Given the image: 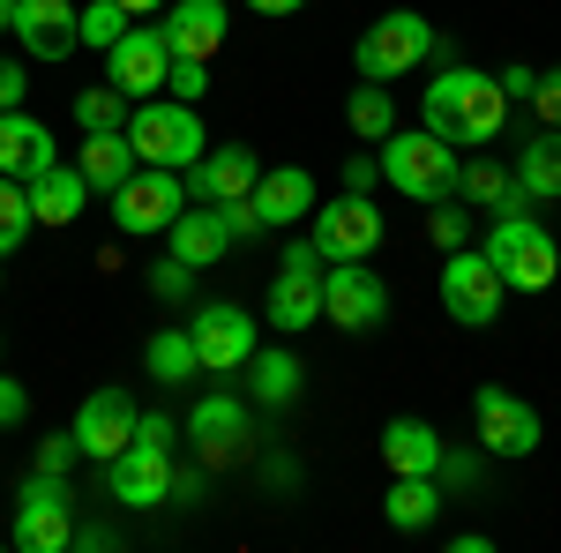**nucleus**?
Listing matches in <instances>:
<instances>
[{"instance_id":"412c9836","label":"nucleus","mask_w":561,"mask_h":553,"mask_svg":"<svg viewBox=\"0 0 561 553\" xmlns=\"http://www.w3.org/2000/svg\"><path fill=\"white\" fill-rule=\"evenodd\" d=\"M165 45L173 53H187V60H210L217 45H225V31H232V15H225V0H180V8H165Z\"/></svg>"},{"instance_id":"a18cd8bd","label":"nucleus","mask_w":561,"mask_h":553,"mask_svg":"<svg viewBox=\"0 0 561 553\" xmlns=\"http://www.w3.org/2000/svg\"><path fill=\"white\" fill-rule=\"evenodd\" d=\"M494 83H502V97H531V83H539V76H531V68H502Z\"/></svg>"},{"instance_id":"ddd939ff","label":"nucleus","mask_w":561,"mask_h":553,"mask_svg":"<svg viewBox=\"0 0 561 553\" xmlns=\"http://www.w3.org/2000/svg\"><path fill=\"white\" fill-rule=\"evenodd\" d=\"M472 426H479V449L486 457H531L539 449V412L524 404L517 389H479Z\"/></svg>"},{"instance_id":"b1692460","label":"nucleus","mask_w":561,"mask_h":553,"mask_svg":"<svg viewBox=\"0 0 561 553\" xmlns=\"http://www.w3.org/2000/svg\"><path fill=\"white\" fill-rule=\"evenodd\" d=\"M173 255L187 262V269H210V262L232 255V232H225V217H217L210 203H195V210L173 217Z\"/></svg>"},{"instance_id":"9b49d317","label":"nucleus","mask_w":561,"mask_h":553,"mask_svg":"<svg viewBox=\"0 0 561 553\" xmlns=\"http://www.w3.org/2000/svg\"><path fill=\"white\" fill-rule=\"evenodd\" d=\"M502 277H494V262L479 255V247H449L442 262V307H449V322H465V330H486L494 314H502Z\"/></svg>"},{"instance_id":"bb28decb","label":"nucleus","mask_w":561,"mask_h":553,"mask_svg":"<svg viewBox=\"0 0 561 553\" xmlns=\"http://www.w3.org/2000/svg\"><path fill=\"white\" fill-rule=\"evenodd\" d=\"M382 516L397 523V531H427L434 516H442V479H434V471H397Z\"/></svg>"},{"instance_id":"2f4dec72","label":"nucleus","mask_w":561,"mask_h":553,"mask_svg":"<svg viewBox=\"0 0 561 553\" xmlns=\"http://www.w3.org/2000/svg\"><path fill=\"white\" fill-rule=\"evenodd\" d=\"M345 120H352L359 142H382V135L397 128V97H389V83H359L345 97Z\"/></svg>"},{"instance_id":"393cba45","label":"nucleus","mask_w":561,"mask_h":553,"mask_svg":"<svg viewBox=\"0 0 561 553\" xmlns=\"http://www.w3.org/2000/svg\"><path fill=\"white\" fill-rule=\"evenodd\" d=\"M255 210L262 224H300V217H314V180H307L300 165H277L255 180Z\"/></svg>"},{"instance_id":"f03ea898","label":"nucleus","mask_w":561,"mask_h":553,"mask_svg":"<svg viewBox=\"0 0 561 553\" xmlns=\"http://www.w3.org/2000/svg\"><path fill=\"white\" fill-rule=\"evenodd\" d=\"M382 180L397 195H412V203H442V195H457V142H442L434 128H412V135H382Z\"/></svg>"},{"instance_id":"1a4fd4ad","label":"nucleus","mask_w":561,"mask_h":553,"mask_svg":"<svg viewBox=\"0 0 561 553\" xmlns=\"http://www.w3.org/2000/svg\"><path fill=\"white\" fill-rule=\"evenodd\" d=\"M322 322H337L352 337L382 330L389 322V285L367 262H330V269H322Z\"/></svg>"},{"instance_id":"0eeeda50","label":"nucleus","mask_w":561,"mask_h":553,"mask_svg":"<svg viewBox=\"0 0 561 553\" xmlns=\"http://www.w3.org/2000/svg\"><path fill=\"white\" fill-rule=\"evenodd\" d=\"M23 553H60L76 546V516H68V479L53 471H31L15 486V531H8Z\"/></svg>"},{"instance_id":"f8f14e48","label":"nucleus","mask_w":561,"mask_h":553,"mask_svg":"<svg viewBox=\"0 0 561 553\" xmlns=\"http://www.w3.org/2000/svg\"><path fill=\"white\" fill-rule=\"evenodd\" d=\"M322 262H367L382 247V210L367 195H337V203H314V232H307Z\"/></svg>"},{"instance_id":"09e8293b","label":"nucleus","mask_w":561,"mask_h":553,"mask_svg":"<svg viewBox=\"0 0 561 553\" xmlns=\"http://www.w3.org/2000/svg\"><path fill=\"white\" fill-rule=\"evenodd\" d=\"M121 8H128V15H150V8H165V0H121Z\"/></svg>"},{"instance_id":"79ce46f5","label":"nucleus","mask_w":561,"mask_h":553,"mask_svg":"<svg viewBox=\"0 0 561 553\" xmlns=\"http://www.w3.org/2000/svg\"><path fill=\"white\" fill-rule=\"evenodd\" d=\"M23 412H31L23 382H8V375H0V426H23Z\"/></svg>"},{"instance_id":"6ab92c4d","label":"nucleus","mask_w":561,"mask_h":553,"mask_svg":"<svg viewBox=\"0 0 561 553\" xmlns=\"http://www.w3.org/2000/svg\"><path fill=\"white\" fill-rule=\"evenodd\" d=\"M76 15H83L76 0H15V38H23L31 60H68L83 45Z\"/></svg>"},{"instance_id":"f704fd0d","label":"nucleus","mask_w":561,"mask_h":553,"mask_svg":"<svg viewBox=\"0 0 561 553\" xmlns=\"http://www.w3.org/2000/svg\"><path fill=\"white\" fill-rule=\"evenodd\" d=\"M427 232H434V247L449 255V247H472V203H434V217H427Z\"/></svg>"},{"instance_id":"4c0bfd02","label":"nucleus","mask_w":561,"mask_h":553,"mask_svg":"<svg viewBox=\"0 0 561 553\" xmlns=\"http://www.w3.org/2000/svg\"><path fill=\"white\" fill-rule=\"evenodd\" d=\"M76 464H83V441H76V426H68V434H53V441H38V471L68 479Z\"/></svg>"},{"instance_id":"c03bdc74","label":"nucleus","mask_w":561,"mask_h":553,"mask_svg":"<svg viewBox=\"0 0 561 553\" xmlns=\"http://www.w3.org/2000/svg\"><path fill=\"white\" fill-rule=\"evenodd\" d=\"M23 90H31V76H23L15 60H0V113H8V105H23Z\"/></svg>"},{"instance_id":"8fccbe9b","label":"nucleus","mask_w":561,"mask_h":553,"mask_svg":"<svg viewBox=\"0 0 561 553\" xmlns=\"http://www.w3.org/2000/svg\"><path fill=\"white\" fill-rule=\"evenodd\" d=\"M0 31H15V0H0Z\"/></svg>"},{"instance_id":"e433bc0d","label":"nucleus","mask_w":561,"mask_h":553,"mask_svg":"<svg viewBox=\"0 0 561 553\" xmlns=\"http://www.w3.org/2000/svg\"><path fill=\"white\" fill-rule=\"evenodd\" d=\"M165 90H173L180 105H203V90H210V60H187V53H173V68H165Z\"/></svg>"},{"instance_id":"72a5a7b5","label":"nucleus","mask_w":561,"mask_h":553,"mask_svg":"<svg viewBox=\"0 0 561 553\" xmlns=\"http://www.w3.org/2000/svg\"><path fill=\"white\" fill-rule=\"evenodd\" d=\"M23 232H31V187L0 172V262L23 247Z\"/></svg>"},{"instance_id":"473e14b6","label":"nucleus","mask_w":561,"mask_h":553,"mask_svg":"<svg viewBox=\"0 0 561 553\" xmlns=\"http://www.w3.org/2000/svg\"><path fill=\"white\" fill-rule=\"evenodd\" d=\"M76 128L83 135H98V128H128V97L113 83H90L83 97H76Z\"/></svg>"},{"instance_id":"6e6552de","label":"nucleus","mask_w":561,"mask_h":553,"mask_svg":"<svg viewBox=\"0 0 561 553\" xmlns=\"http://www.w3.org/2000/svg\"><path fill=\"white\" fill-rule=\"evenodd\" d=\"M322 269H330V262H322L314 240H300V247L285 255V269L270 277V307H262V314H270V330L300 337V330L322 322Z\"/></svg>"},{"instance_id":"f3484780","label":"nucleus","mask_w":561,"mask_h":553,"mask_svg":"<svg viewBox=\"0 0 561 553\" xmlns=\"http://www.w3.org/2000/svg\"><path fill=\"white\" fill-rule=\"evenodd\" d=\"M255 180H262V158L248 150V142H217V150H203L195 165H187V195L195 203H232V195H255Z\"/></svg>"},{"instance_id":"7c9ffc66","label":"nucleus","mask_w":561,"mask_h":553,"mask_svg":"<svg viewBox=\"0 0 561 553\" xmlns=\"http://www.w3.org/2000/svg\"><path fill=\"white\" fill-rule=\"evenodd\" d=\"M142 367H150V382L180 389L187 375H203V359H195V337L187 330H158V337L142 344Z\"/></svg>"},{"instance_id":"dca6fc26","label":"nucleus","mask_w":561,"mask_h":553,"mask_svg":"<svg viewBox=\"0 0 561 553\" xmlns=\"http://www.w3.org/2000/svg\"><path fill=\"white\" fill-rule=\"evenodd\" d=\"M105 494L128 502V509H158V502H173V457L128 441L121 457H105Z\"/></svg>"},{"instance_id":"2eb2a0df","label":"nucleus","mask_w":561,"mask_h":553,"mask_svg":"<svg viewBox=\"0 0 561 553\" xmlns=\"http://www.w3.org/2000/svg\"><path fill=\"white\" fill-rule=\"evenodd\" d=\"M187 337H195L203 375H240V367H248V352H255V322H248L232 299H210V307L187 322Z\"/></svg>"},{"instance_id":"5701e85b","label":"nucleus","mask_w":561,"mask_h":553,"mask_svg":"<svg viewBox=\"0 0 561 553\" xmlns=\"http://www.w3.org/2000/svg\"><path fill=\"white\" fill-rule=\"evenodd\" d=\"M135 165H142V158H135L128 128H98V135H83V158H76V172L90 180V195H113V187H121Z\"/></svg>"},{"instance_id":"a211bd4d","label":"nucleus","mask_w":561,"mask_h":553,"mask_svg":"<svg viewBox=\"0 0 561 553\" xmlns=\"http://www.w3.org/2000/svg\"><path fill=\"white\" fill-rule=\"evenodd\" d=\"M76 441H83V457H121L135 441V396L128 389H90L83 412H76Z\"/></svg>"},{"instance_id":"39448f33","label":"nucleus","mask_w":561,"mask_h":553,"mask_svg":"<svg viewBox=\"0 0 561 553\" xmlns=\"http://www.w3.org/2000/svg\"><path fill=\"white\" fill-rule=\"evenodd\" d=\"M479 255L494 262V277L510 285V292H547L561 269V247L539 232V217L517 210V217H494V232H486V247Z\"/></svg>"},{"instance_id":"ea45409f","label":"nucleus","mask_w":561,"mask_h":553,"mask_svg":"<svg viewBox=\"0 0 561 553\" xmlns=\"http://www.w3.org/2000/svg\"><path fill=\"white\" fill-rule=\"evenodd\" d=\"M531 113H539V128H561V68H547L539 83H531V97H524Z\"/></svg>"},{"instance_id":"c85d7f7f","label":"nucleus","mask_w":561,"mask_h":553,"mask_svg":"<svg viewBox=\"0 0 561 553\" xmlns=\"http://www.w3.org/2000/svg\"><path fill=\"white\" fill-rule=\"evenodd\" d=\"M382 464L389 471H434L442 464V434L427 419H389L382 426Z\"/></svg>"},{"instance_id":"37998d69","label":"nucleus","mask_w":561,"mask_h":553,"mask_svg":"<svg viewBox=\"0 0 561 553\" xmlns=\"http://www.w3.org/2000/svg\"><path fill=\"white\" fill-rule=\"evenodd\" d=\"M375 180H382V165H375V158H345V195H367Z\"/></svg>"},{"instance_id":"20e7f679","label":"nucleus","mask_w":561,"mask_h":553,"mask_svg":"<svg viewBox=\"0 0 561 553\" xmlns=\"http://www.w3.org/2000/svg\"><path fill=\"white\" fill-rule=\"evenodd\" d=\"M128 142H135V158L142 165H173L187 172L195 158H203V120H195V105H180V97H135V113H128Z\"/></svg>"},{"instance_id":"aec40b11","label":"nucleus","mask_w":561,"mask_h":553,"mask_svg":"<svg viewBox=\"0 0 561 553\" xmlns=\"http://www.w3.org/2000/svg\"><path fill=\"white\" fill-rule=\"evenodd\" d=\"M45 165H60L53 128H45V120H31L23 105H8V113H0V172H8V180H38Z\"/></svg>"},{"instance_id":"9d476101","label":"nucleus","mask_w":561,"mask_h":553,"mask_svg":"<svg viewBox=\"0 0 561 553\" xmlns=\"http://www.w3.org/2000/svg\"><path fill=\"white\" fill-rule=\"evenodd\" d=\"M165 68H173V45H165L158 23H128L121 38L105 45V83L121 90V97H158Z\"/></svg>"},{"instance_id":"49530a36","label":"nucleus","mask_w":561,"mask_h":553,"mask_svg":"<svg viewBox=\"0 0 561 553\" xmlns=\"http://www.w3.org/2000/svg\"><path fill=\"white\" fill-rule=\"evenodd\" d=\"M76 546H90V553H105V546H113V523H83V531H76Z\"/></svg>"},{"instance_id":"f257e3e1","label":"nucleus","mask_w":561,"mask_h":553,"mask_svg":"<svg viewBox=\"0 0 561 553\" xmlns=\"http://www.w3.org/2000/svg\"><path fill=\"white\" fill-rule=\"evenodd\" d=\"M420 120H427L442 142H494L502 120H510V97L494 76H472V68H442L420 97Z\"/></svg>"},{"instance_id":"423d86ee","label":"nucleus","mask_w":561,"mask_h":553,"mask_svg":"<svg viewBox=\"0 0 561 553\" xmlns=\"http://www.w3.org/2000/svg\"><path fill=\"white\" fill-rule=\"evenodd\" d=\"M180 172L173 165H135L105 203H113V224L128 232V240H150V232H173V217H180Z\"/></svg>"},{"instance_id":"cd10ccee","label":"nucleus","mask_w":561,"mask_h":553,"mask_svg":"<svg viewBox=\"0 0 561 553\" xmlns=\"http://www.w3.org/2000/svg\"><path fill=\"white\" fill-rule=\"evenodd\" d=\"M457 195L465 203H479V210H494V217H517V210H531V195L517 187V172H502V165H457Z\"/></svg>"},{"instance_id":"c756f323","label":"nucleus","mask_w":561,"mask_h":553,"mask_svg":"<svg viewBox=\"0 0 561 553\" xmlns=\"http://www.w3.org/2000/svg\"><path fill=\"white\" fill-rule=\"evenodd\" d=\"M517 187L531 195V203H561V128L531 135L517 150Z\"/></svg>"},{"instance_id":"a878e982","label":"nucleus","mask_w":561,"mask_h":553,"mask_svg":"<svg viewBox=\"0 0 561 553\" xmlns=\"http://www.w3.org/2000/svg\"><path fill=\"white\" fill-rule=\"evenodd\" d=\"M240 375H248V396L270 404V412H285V404L300 396V382H307V367L293 359V352H248V367H240Z\"/></svg>"},{"instance_id":"a19ab883","label":"nucleus","mask_w":561,"mask_h":553,"mask_svg":"<svg viewBox=\"0 0 561 553\" xmlns=\"http://www.w3.org/2000/svg\"><path fill=\"white\" fill-rule=\"evenodd\" d=\"M135 441H142V449H165V457H173V419H165V412H135Z\"/></svg>"},{"instance_id":"7ed1b4c3","label":"nucleus","mask_w":561,"mask_h":553,"mask_svg":"<svg viewBox=\"0 0 561 553\" xmlns=\"http://www.w3.org/2000/svg\"><path fill=\"white\" fill-rule=\"evenodd\" d=\"M420 60H434V23L412 15V8H389L382 23H367L359 45H352L359 83H397V76H412Z\"/></svg>"},{"instance_id":"58836bf2","label":"nucleus","mask_w":561,"mask_h":553,"mask_svg":"<svg viewBox=\"0 0 561 553\" xmlns=\"http://www.w3.org/2000/svg\"><path fill=\"white\" fill-rule=\"evenodd\" d=\"M150 292H158V299H187V292H195V269H187L180 255H165L158 269H150Z\"/></svg>"},{"instance_id":"4468645a","label":"nucleus","mask_w":561,"mask_h":553,"mask_svg":"<svg viewBox=\"0 0 561 553\" xmlns=\"http://www.w3.org/2000/svg\"><path fill=\"white\" fill-rule=\"evenodd\" d=\"M187 441H195V464L203 471H232L248 457V404L240 396H203L187 412Z\"/></svg>"},{"instance_id":"c9c22d12","label":"nucleus","mask_w":561,"mask_h":553,"mask_svg":"<svg viewBox=\"0 0 561 553\" xmlns=\"http://www.w3.org/2000/svg\"><path fill=\"white\" fill-rule=\"evenodd\" d=\"M76 31H83V45H98V53H105V45L128 31V8H121V0H90L83 15H76Z\"/></svg>"},{"instance_id":"de8ad7c7","label":"nucleus","mask_w":561,"mask_h":553,"mask_svg":"<svg viewBox=\"0 0 561 553\" xmlns=\"http://www.w3.org/2000/svg\"><path fill=\"white\" fill-rule=\"evenodd\" d=\"M248 8H255V15H300L307 0H248Z\"/></svg>"},{"instance_id":"4be33fe9","label":"nucleus","mask_w":561,"mask_h":553,"mask_svg":"<svg viewBox=\"0 0 561 553\" xmlns=\"http://www.w3.org/2000/svg\"><path fill=\"white\" fill-rule=\"evenodd\" d=\"M31 187V224H76L90 210V180L76 165H45L38 180H23Z\"/></svg>"}]
</instances>
